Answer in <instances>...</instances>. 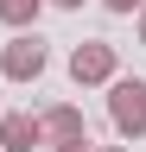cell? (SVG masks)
I'll return each instance as SVG.
<instances>
[{
  "label": "cell",
  "mask_w": 146,
  "mask_h": 152,
  "mask_svg": "<svg viewBox=\"0 0 146 152\" xmlns=\"http://www.w3.org/2000/svg\"><path fill=\"white\" fill-rule=\"evenodd\" d=\"M108 121L121 140H146V83L140 76H108Z\"/></svg>",
  "instance_id": "cell-1"
},
{
  "label": "cell",
  "mask_w": 146,
  "mask_h": 152,
  "mask_svg": "<svg viewBox=\"0 0 146 152\" xmlns=\"http://www.w3.org/2000/svg\"><path fill=\"white\" fill-rule=\"evenodd\" d=\"M0 76H7V83H38V76H45V45H38L32 26L0 45Z\"/></svg>",
  "instance_id": "cell-2"
},
{
  "label": "cell",
  "mask_w": 146,
  "mask_h": 152,
  "mask_svg": "<svg viewBox=\"0 0 146 152\" xmlns=\"http://www.w3.org/2000/svg\"><path fill=\"white\" fill-rule=\"evenodd\" d=\"M108 76H114V45L89 38V45L70 51V83H76V89H95V83H108Z\"/></svg>",
  "instance_id": "cell-3"
},
{
  "label": "cell",
  "mask_w": 146,
  "mask_h": 152,
  "mask_svg": "<svg viewBox=\"0 0 146 152\" xmlns=\"http://www.w3.org/2000/svg\"><path fill=\"white\" fill-rule=\"evenodd\" d=\"M32 146H45L38 114H13V108H0V152H32Z\"/></svg>",
  "instance_id": "cell-4"
},
{
  "label": "cell",
  "mask_w": 146,
  "mask_h": 152,
  "mask_svg": "<svg viewBox=\"0 0 146 152\" xmlns=\"http://www.w3.org/2000/svg\"><path fill=\"white\" fill-rule=\"evenodd\" d=\"M38 127H45V140L57 146V140H76V133H89V121H83V108H70V102H57V108H45L38 114Z\"/></svg>",
  "instance_id": "cell-5"
},
{
  "label": "cell",
  "mask_w": 146,
  "mask_h": 152,
  "mask_svg": "<svg viewBox=\"0 0 146 152\" xmlns=\"http://www.w3.org/2000/svg\"><path fill=\"white\" fill-rule=\"evenodd\" d=\"M38 7H45V0H0V26H13V32L38 26Z\"/></svg>",
  "instance_id": "cell-6"
},
{
  "label": "cell",
  "mask_w": 146,
  "mask_h": 152,
  "mask_svg": "<svg viewBox=\"0 0 146 152\" xmlns=\"http://www.w3.org/2000/svg\"><path fill=\"white\" fill-rule=\"evenodd\" d=\"M102 7H108V13H140L146 0H102Z\"/></svg>",
  "instance_id": "cell-7"
},
{
  "label": "cell",
  "mask_w": 146,
  "mask_h": 152,
  "mask_svg": "<svg viewBox=\"0 0 146 152\" xmlns=\"http://www.w3.org/2000/svg\"><path fill=\"white\" fill-rule=\"evenodd\" d=\"M57 152H89V133H76V140H57Z\"/></svg>",
  "instance_id": "cell-8"
},
{
  "label": "cell",
  "mask_w": 146,
  "mask_h": 152,
  "mask_svg": "<svg viewBox=\"0 0 146 152\" xmlns=\"http://www.w3.org/2000/svg\"><path fill=\"white\" fill-rule=\"evenodd\" d=\"M51 7H64V13H70V7H83V0H51Z\"/></svg>",
  "instance_id": "cell-9"
},
{
  "label": "cell",
  "mask_w": 146,
  "mask_h": 152,
  "mask_svg": "<svg viewBox=\"0 0 146 152\" xmlns=\"http://www.w3.org/2000/svg\"><path fill=\"white\" fill-rule=\"evenodd\" d=\"M89 152H95V146H89ZM102 152H134V146H102Z\"/></svg>",
  "instance_id": "cell-10"
},
{
  "label": "cell",
  "mask_w": 146,
  "mask_h": 152,
  "mask_svg": "<svg viewBox=\"0 0 146 152\" xmlns=\"http://www.w3.org/2000/svg\"><path fill=\"white\" fill-rule=\"evenodd\" d=\"M140 45H146V7H140Z\"/></svg>",
  "instance_id": "cell-11"
}]
</instances>
